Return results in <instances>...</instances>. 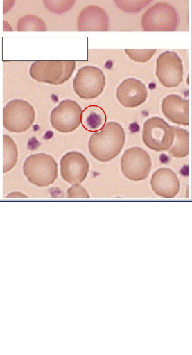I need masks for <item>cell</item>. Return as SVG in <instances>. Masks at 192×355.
<instances>
[{
  "mask_svg": "<svg viewBox=\"0 0 192 355\" xmlns=\"http://www.w3.org/2000/svg\"><path fill=\"white\" fill-rule=\"evenodd\" d=\"M125 141L124 129L117 122L105 123L99 131L90 136L89 153L98 161L106 162L115 158L121 151Z\"/></svg>",
  "mask_w": 192,
  "mask_h": 355,
  "instance_id": "6da1fadb",
  "label": "cell"
},
{
  "mask_svg": "<svg viewBox=\"0 0 192 355\" xmlns=\"http://www.w3.org/2000/svg\"><path fill=\"white\" fill-rule=\"evenodd\" d=\"M23 173L30 183L40 187H47L58 178V164L49 154H32L24 162Z\"/></svg>",
  "mask_w": 192,
  "mask_h": 355,
  "instance_id": "7a4b0ae2",
  "label": "cell"
},
{
  "mask_svg": "<svg viewBox=\"0 0 192 355\" xmlns=\"http://www.w3.org/2000/svg\"><path fill=\"white\" fill-rule=\"evenodd\" d=\"M75 68L73 60H39L31 64L29 73L37 82L60 85L71 78Z\"/></svg>",
  "mask_w": 192,
  "mask_h": 355,
  "instance_id": "3957f363",
  "label": "cell"
},
{
  "mask_svg": "<svg viewBox=\"0 0 192 355\" xmlns=\"http://www.w3.org/2000/svg\"><path fill=\"white\" fill-rule=\"evenodd\" d=\"M35 117L33 107L23 99H13L3 109V128L11 132L26 131L33 125Z\"/></svg>",
  "mask_w": 192,
  "mask_h": 355,
  "instance_id": "277c9868",
  "label": "cell"
},
{
  "mask_svg": "<svg viewBox=\"0 0 192 355\" xmlns=\"http://www.w3.org/2000/svg\"><path fill=\"white\" fill-rule=\"evenodd\" d=\"M173 139L172 126L163 119L154 116L144 122L142 139L150 149L157 152L168 150L173 144Z\"/></svg>",
  "mask_w": 192,
  "mask_h": 355,
  "instance_id": "5b68a950",
  "label": "cell"
},
{
  "mask_svg": "<svg viewBox=\"0 0 192 355\" xmlns=\"http://www.w3.org/2000/svg\"><path fill=\"white\" fill-rule=\"evenodd\" d=\"M179 22L175 8L166 3H158L148 8L142 16L145 31H173Z\"/></svg>",
  "mask_w": 192,
  "mask_h": 355,
  "instance_id": "8992f818",
  "label": "cell"
},
{
  "mask_svg": "<svg viewBox=\"0 0 192 355\" xmlns=\"http://www.w3.org/2000/svg\"><path fill=\"white\" fill-rule=\"evenodd\" d=\"M73 90L83 99H93L98 97L105 86V76L103 71L94 66H85L80 68L73 79Z\"/></svg>",
  "mask_w": 192,
  "mask_h": 355,
  "instance_id": "52a82bcc",
  "label": "cell"
},
{
  "mask_svg": "<svg viewBox=\"0 0 192 355\" xmlns=\"http://www.w3.org/2000/svg\"><path fill=\"white\" fill-rule=\"evenodd\" d=\"M120 162L121 172L125 178L132 181L146 179L152 167L148 153L137 146L125 150Z\"/></svg>",
  "mask_w": 192,
  "mask_h": 355,
  "instance_id": "ba28073f",
  "label": "cell"
},
{
  "mask_svg": "<svg viewBox=\"0 0 192 355\" xmlns=\"http://www.w3.org/2000/svg\"><path fill=\"white\" fill-rule=\"evenodd\" d=\"M82 112L81 107L76 101L71 99L62 100L51 112V124L60 132H72L81 123Z\"/></svg>",
  "mask_w": 192,
  "mask_h": 355,
  "instance_id": "9c48e42d",
  "label": "cell"
},
{
  "mask_svg": "<svg viewBox=\"0 0 192 355\" xmlns=\"http://www.w3.org/2000/svg\"><path fill=\"white\" fill-rule=\"evenodd\" d=\"M183 73L182 60L175 52L165 51L157 59L156 76L165 87L178 86L182 81Z\"/></svg>",
  "mask_w": 192,
  "mask_h": 355,
  "instance_id": "30bf717a",
  "label": "cell"
},
{
  "mask_svg": "<svg viewBox=\"0 0 192 355\" xmlns=\"http://www.w3.org/2000/svg\"><path fill=\"white\" fill-rule=\"evenodd\" d=\"M62 178L71 184H79L86 178L89 164L81 153L71 151L67 153L60 162Z\"/></svg>",
  "mask_w": 192,
  "mask_h": 355,
  "instance_id": "8fae6325",
  "label": "cell"
},
{
  "mask_svg": "<svg viewBox=\"0 0 192 355\" xmlns=\"http://www.w3.org/2000/svg\"><path fill=\"white\" fill-rule=\"evenodd\" d=\"M148 97L146 85L141 80L128 78L122 81L116 89L119 102L128 108H134L143 104Z\"/></svg>",
  "mask_w": 192,
  "mask_h": 355,
  "instance_id": "7c38bea8",
  "label": "cell"
},
{
  "mask_svg": "<svg viewBox=\"0 0 192 355\" xmlns=\"http://www.w3.org/2000/svg\"><path fill=\"white\" fill-rule=\"evenodd\" d=\"M153 191L162 198H173L180 191V181L176 173L169 168L156 170L150 179Z\"/></svg>",
  "mask_w": 192,
  "mask_h": 355,
  "instance_id": "4fadbf2b",
  "label": "cell"
},
{
  "mask_svg": "<svg viewBox=\"0 0 192 355\" xmlns=\"http://www.w3.org/2000/svg\"><path fill=\"white\" fill-rule=\"evenodd\" d=\"M164 116L177 125H189V101L177 94H169L162 102Z\"/></svg>",
  "mask_w": 192,
  "mask_h": 355,
  "instance_id": "5bb4252c",
  "label": "cell"
},
{
  "mask_svg": "<svg viewBox=\"0 0 192 355\" xmlns=\"http://www.w3.org/2000/svg\"><path fill=\"white\" fill-rule=\"evenodd\" d=\"M108 17L101 8L89 6L80 13L78 28L80 31H106L108 29Z\"/></svg>",
  "mask_w": 192,
  "mask_h": 355,
  "instance_id": "9a60e30c",
  "label": "cell"
},
{
  "mask_svg": "<svg viewBox=\"0 0 192 355\" xmlns=\"http://www.w3.org/2000/svg\"><path fill=\"white\" fill-rule=\"evenodd\" d=\"M105 111L98 105H89L82 112L81 123L88 131L99 130L105 123Z\"/></svg>",
  "mask_w": 192,
  "mask_h": 355,
  "instance_id": "2e32d148",
  "label": "cell"
},
{
  "mask_svg": "<svg viewBox=\"0 0 192 355\" xmlns=\"http://www.w3.org/2000/svg\"><path fill=\"white\" fill-rule=\"evenodd\" d=\"M174 133V139L172 145L168 152L170 155L176 158H182L189 153V133L178 126H172Z\"/></svg>",
  "mask_w": 192,
  "mask_h": 355,
  "instance_id": "e0dca14e",
  "label": "cell"
},
{
  "mask_svg": "<svg viewBox=\"0 0 192 355\" xmlns=\"http://www.w3.org/2000/svg\"><path fill=\"white\" fill-rule=\"evenodd\" d=\"M17 148L14 140L7 135H3V173L12 169L17 164Z\"/></svg>",
  "mask_w": 192,
  "mask_h": 355,
  "instance_id": "ac0fdd59",
  "label": "cell"
},
{
  "mask_svg": "<svg viewBox=\"0 0 192 355\" xmlns=\"http://www.w3.org/2000/svg\"><path fill=\"white\" fill-rule=\"evenodd\" d=\"M44 21L38 16L27 15L21 17L17 21V31H45Z\"/></svg>",
  "mask_w": 192,
  "mask_h": 355,
  "instance_id": "d6986e66",
  "label": "cell"
},
{
  "mask_svg": "<svg viewBox=\"0 0 192 355\" xmlns=\"http://www.w3.org/2000/svg\"><path fill=\"white\" fill-rule=\"evenodd\" d=\"M152 0H114L116 5L123 11L137 12L148 5Z\"/></svg>",
  "mask_w": 192,
  "mask_h": 355,
  "instance_id": "ffe728a7",
  "label": "cell"
},
{
  "mask_svg": "<svg viewBox=\"0 0 192 355\" xmlns=\"http://www.w3.org/2000/svg\"><path fill=\"white\" fill-rule=\"evenodd\" d=\"M45 7L51 12L61 14L71 8L76 0H42Z\"/></svg>",
  "mask_w": 192,
  "mask_h": 355,
  "instance_id": "44dd1931",
  "label": "cell"
},
{
  "mask_svg": "<svg viewBox=\"0 0 192 355\" xmlns=\"http://www.w3.org/2000/svg\"><path fill=\"white\" fill-rule=\"evenodd\" d=\"M130 58L137 62H146L151 59L156 49H125Z\"/></svg>",
  "mask_w": 192,
  "mask_h": 355,
  "instance_id": "7402d4cb",
  "label": "cell"
},
{
  "mask_svg": "<svg viewBox=\"0 0 192 355\" xmlns=\"http://www.w3.org/2000/svg\"><path fill=\"white\" fill-rule=\"evenodd\" d=\"M69 198H89V195L85 188L80 184H73L67 192Z\"/></svg>",
  "mask_w": 192,
  "mask_h": 355,
  "instance_id": "603a6c76",
  "label": "cell"
},
{
  "mask_svg": "<svg viewBox=\"0 0 192 355\" xmlns=\"http://www.w3.org/2000/svg\"><path fill=\"white\" fill-rule=\"evenodd\" d=\"M15 2V0H3V14L8 13L10 10L12 8Z\"/></svg>",
  "mask_w": 192,
  "mask_h": 355,
  "instance_id": "cb8c5ba5",
  "label": "cell"
},
{
  "mask_svg": "<svg viewBox=\"0 0 192 355\" xmlns=\"http://www.w3.org/2000/svg\"><path fill=\"white\" fill-rule=\"evenodd\" d=\"M6 198H27V196L19 191H14L7 195Z\"/></svg>",
  "mask_w": 192,
  "mask_h": 355,
  "instance_id": "d4e9b609",
  "label": "cell"
},
{
  "mask_svg": "<svg viewBox=\"0 0 192 355\" xmlns=\"http://www.w3.org/2000/svg\"><path fill=\"white\" fill-rule=\"evenodd\" d=\"M3 31H13L12 27L6 21H3Z\"/></svg>",
  "mask_w": 192,
  "mask_h": 355,
  "instance_id": "484cf974",
  "label": "cell"
}]
</instances>
